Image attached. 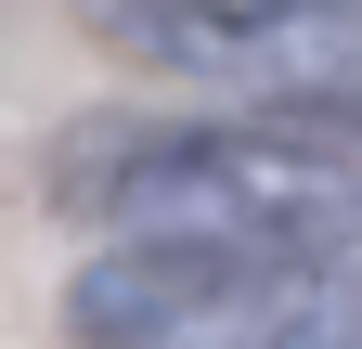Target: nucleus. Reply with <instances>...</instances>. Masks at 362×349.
<instances>
[{
    "label": "nucleus",
    "mask_w": 362,
    "mask_h": 349,
    "mask_svg": "<svg viewBox=\"0 0 362 349\" xmlns=\"http://www.w3.org/2000/svg\"><path fill=\"white\" fill-rule=\"evenodd\" d=\"M52 207L117 246L362 259V155H337L310 117H90L52 155Z\"/></svg>",
    "instance_id": "1"
},
{
    "label": "nucleus",
    "mask_w": 362,
    "mask_h": 349,
    "mask_svg": "<svg viewBox=\"0 0 362 349\" xmlns=\"http://www.w3.org/2000/svg\"><path fill=\"white\" fill-rule=\"evenodd\" d=\"M78 349H362L349 259L298 246H104L65 285Z\"/></svg>",
    "instance_id": "2"
},
{
    "label": "nucleus",
    "mask_w": 362,
    "mask_h": 349,
    "mask_svg": "<svg viewBox=\"0 0 362 349\" xmlns=\"http://www.w3.org/2000/svg\"><path fill=\"white\" fill-rule=\"evenodd\" d=\"M117 65L194 78L233 117L362 104V0H65Z\"/></svg>",
    "instance_id": "3"
}]
</instances>
